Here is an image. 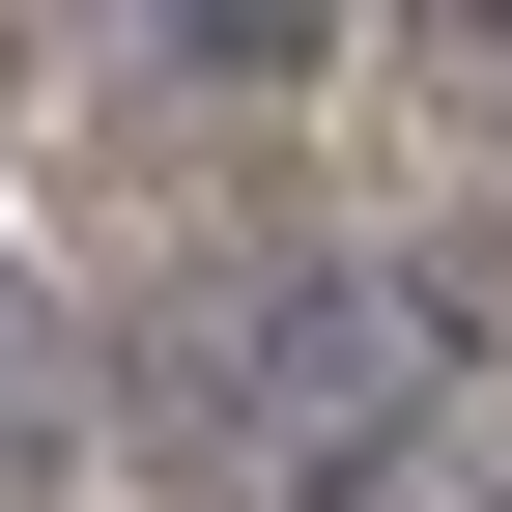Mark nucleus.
Segmentation results:
<instances>
[{
	"mask_svg": "<svg viewBox=\"0 0 512 512\" xmlns=\"http://www.w3.org/2000/svg\"><path fill=\"white\" fill-rule=\"evenodd\" d=\"M399 399H427V313L370 285V256H285V285H256V484L313 512V484H342Z\"/></svg>",
	"mask_w": 512,
	"mask_h": 512,
	"instance_id": "1",
	"label": "nucleus"
}]
</instances>
